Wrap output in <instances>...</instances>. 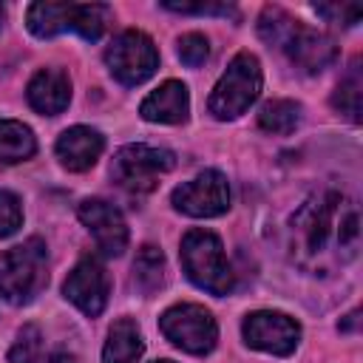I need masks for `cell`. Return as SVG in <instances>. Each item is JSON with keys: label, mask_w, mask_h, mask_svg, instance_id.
Wrapping results in <instances>:
<instances>
[{"label": "cell", "mask_w": 363, "mask_h": 363, "mask_svg": "<svg viewBox=\"0 0 363 363\" xmlns=\"http://www.w3.org/2000/svg\"><path fill=\"white\" fill-rule=\"evenodd\" d=\"M292 233L303 255H323L332 238L337 241L340 252L346 250L352 255V247L357 244L360 233L357 210L335 190L318 193L292 216Z\"/></svg>", "instance_id": "cell-1"}, {"label": "cell", "mask_w": 363, "mask_h": 363, "mask_svg": "<svg viewBox=\"0 0 363 363\" xmlns=\"http://www.w3.org/2000/svg\"><path fill=\"white\" fill-rule=\"evenodd\" d=\"M258 34L303 74H320L337 57V48L326 34L309 28L278 6L264 9V14L258 17Z\"/></svg>", "instance_id": "cell-2"}, {"label": "cell", "mask_w": 363, "mask_h": 363, "mask_svg": "<svg viewBox=\"0 0 363 363\" xmlns=\"http://www.w3.org/2000/svg\"><path fill=\"white\" fill-rule=\"evenodd\" d=\"M111 6L102 3H31L26 11L28 31L40 40L62 31H77L85 40H99L111 23Z\"/></svg>", "instance_id": "cell-3"}, {"label": "cell", "mask_w": 363, "mask_h": 363, "mask_svg": "<svg viewBox=\"0 0 363 363\" xmlns=\"http://www.w3.org/2000/svg\"><path fill=\"white\" fill-rule=\"evenodd\" d=\"M48 284V252L40 238H28L0 252V295L9 303L34 301Z\"/></svg>", "instance_id": "cell-4"}, {"label": "cell", "mask_w": 363, "mask_h": 363, "mask_svg": "<svg viewBox=\"0 0 363 363\" xmlns=\"http://www.w3.org/2000/svg\"><path fill=\"white\" fill-rule=\"evenodd\" d=\"M182 267L187 278L199 286L207 289L210 295H227L235 286L233 267L224 255V247L218 235L210 230H187L182 238Z\"/></svg>", "instance_id": "cell-5"}, {"label": "cell", "mask_w": 363, "mask_h": 363, "mask_svg": "<svg viewBox=\"0 0 363 363\" xmlns=\"http://www.w3.org/2000/svg\"><path fill=\"white\" fill-rule=\"evenodd\" d=\"M261 85H264V77H261L258 57L250 51H241L233 57V62L216 82V88L207 99V108L216 119H235L258 99Z\"/></svg>", "instance_id": "cell-6"}, {"label": "cell", "mask_w": 363, "mask_h": 363, "mask_svg": "<svg viewBox=\"0 0 363 363\" xmlns=\"http://www.w3.org/2000/svg\"><path fill=\"white\" fill-rule=\"evenodd\" d=\"M176 156L164 147H150V145H125L116 150L111 176L119 187L128 193H150L159 182L162 173L173 170Z\"/></svg>", "instance_id": "cell-7"}, {"label": "cell", "mask_w": 363, "mask_h": 363, "mask_svg": "<svg viewBox=\"0 0 363 363\" xmlns=\"http://www.w3.org/2000/svg\"><path fill=\"white\" fill-rule=\"evenodd\" d=\"M159 329L173 346L190 354H207L218 340L216 318L199 303H176L164 309L159 318Z\"/></svg>", "instance_id": "cell-8"}, {"label": "cell", "mask_w": 363, "mask_h": 363, "mask_svg": "<svg viewBox=\"0 0 363 363\" xmlns=\"http://www.w3.org/2000/svg\"><path fill=\"white\" fill-rule=\"evenodd\" d=\"M105 62L122 85H142L159 68V51L145 31L128 28L116 34L113 43L108 45Z\"/></svg>", "instance_id": "cell-9"}, {"label": "cell", "mask_w": 363, "mask_h": 363, "mask_svg": "<svg viewBox=\"0 0 363 363\" xmlns=\"http://www.w3.org/2000/svg\"><path fill=\"white\" fill-rule=\"evenodd\" d=\"M173 207L193 218H213L227 213L230 207V184L227 176L218 170H204L196 179L179 184L170 196Z\"/></svg>", "instance_id": "cell-10"}, {"label": "cell", "mask_w": 363, "mask_h": 363, "mask_svg": "<svg viewBox=\"0 0 363 363\" xmlns=\"http://www.w3.org/2000/svg\"><path fill=\"white\" fill-rule=\"evenodd\" d=\"M241 332L247 346L278 357L292 354L301 340V326L284 312H252L244 318Z\"/></svg>", "instance_id": "cell-11"}, {"label": "cell", "mask_w": 363, "mask_h": 363, "mask_svg": "<svg viewBox=\"0 0 363 363\" xmlns=\"http://www.w3.org/2000/svg\"><path fill=\"white\" fill-rule=\"evenodd\" d=\"M65 298L88 318H96L105 303H108V292H111V281L105 267L96 258H82L65 278L62 284Z\"/></svg>", "instance_id": "cell-12"}, {"label": "cell", "mask_w": 363, "mask_h": 363, "mask_svg": "<svg viewBox=\"0 0 363 363\" xmlns=\"http://www.w3.org/2000/svg\"><path fill=\"white\" fill-rule=\"evenodd\" d=\"M79 221L88 227V233L94 235L96 247L105 255H122L128 247V224L122 218V213L105 201V199H85L79 201Z\"/></svg>", "instance_id": "cell-13"}, {"label": "cell", "mask_w": 363, "mask_h": 363, "mask_svg": "<svg viewBox=\"0 0 363 363\" xmlns=\"http://www.w3.org/2000/svg\"><path fill=\"white\" fill-rule=\"evenodd\" d=\"M26 96H28V105L37 113L57 116L71 102V79L62 68H43L31 77Z\"/></svg>", "instance_id": "cell-14"}, {"label": "cell", "mask_w": 363, "mask_h": 363, "mask_svg": "<svg viewBox=\"0 0 363 363\" xmlns=\"http://www.w3.org/2000/svg\"><path fill=\"white\" fill-rule=\"evenodd\" d=\"M187 111H190L187 85L179 82V79L162 82L139 105L142 119H147V122H164V125H182L187 119Z\"/></svg>", "instance_id": "cell-15"}, {"label": "cell", "mask_w": 363, "mask_h": 363, "mask_svg": "<svg viewBox=\"0 0 363 363\" xmlns=\"http://www.w3.org/2000/svg\"><path fill=\"white\" fill-rule=\"evenodd\" d=\"M102 147H105V139L99 130L85 128V125H74V128L62 130V136L57 139V159L62 162V167L82 173L99 159Z\"/></svg>", "instance_id": "cell-16"}, {"label": "cell", "mask_w": 363, "mask_h": 363, "mask_svg": "<svg viewBox=\"0 0 363 363\" xmlns=\"http://www.w3.org/2000/svg\"><path fill=\"white\" fill-rule=\"evenodd\" d=\"M142 352H145V340H142L136 320L119 318L108 332V340L102 349V363H136L142 357Z\"/></svg>", "instance_id": "cell-17"}, {"label": "cell", "mask_w": 363, "mask_h": 363, "mask_svg": "<svg viewBox=\"0 0 363 363\" xmlns=\"http://www.w3.org/2000/svg\"><path fill=\"white\" fill-rule=\"evenodd\" d=\"M37 150V139L28 125L14 119H0V164H17L31 159Z\"/></svg>", "instance_id": "cell-18"}, {"label": "cell", "mask_w": 363, "mask_h": 363, "mask_svg": "<svg viewBox=\"0 0 363 363\" xmlns=\"http://www.w3.org/2000/svg\"><path fill=\"white\" fill-rule=\"evenodd\" d=\"M9 363H62V357L45 343L43 332L28 323L17 332V340L9 352Z\"/></svg>", "instance_id": "cell-19"}, {"label": "cell", "mask_w": 363, "mask_h": 363, "mask_svg": "<svg viewBox=\"0 0 363 363\" xmlns=\"http://www.w3.org/2000/svg\"><path fill=\"white\" fill-rule=\"evenodd\" d=\"M133 284L145 295H153L156 289H162V284H164V255H162L159 247L145 244L136 252V258H133Z\"/></svg>", "instance_id": "cell-20"}, {"label": "cell", "mask_w": 363, "mask_h": 363, "mask_svg": "<svg viewBox=\"0 0 363 363\" xmlns=\"http://www.w3.org/2000/svg\"><path fill=\"white\" fill-rule=\"evenodd\" d=\"M301 122V105L292 99H269L261 111H258V125L261 130L272 133V136H286L298 128Z\"/></svg>", "instance_id": "cell-21"}, {"label": "cell", "mask_w": 363, "mask_h": 363, "mask_svg": "<svg viewBox=\"0 0 363 363\" xmlns=\"http://www.w3.org/2000/svg\"><path fill=\"white\" fill-rule=\"evenodd\" d=\"M332 105L346 113L352 122L360 119V74H357V65H352V71L340 79L335 96H332Z\"/></svg>", "instance_id": "cell-22"}, {"label": "cell", "mask_w": 363, "mask_h": 363, "mask_svg": "<svg viewBox=\"0 0 363 363\" xmlns=\"http://www.w3.org/2000/svg\"><path fill=\"white\" fill-rule=\"evenodd\" d=\"M207 54H210V45H207V37H204V34L190 31V34L179 37V60H182L184 65L199 68V65L207 60Z\"/></svg>", "instance_id": "cell-23"}, {"label": "cell", "mask_w": 363, "mask_h": 363, "mask_svg": "<svg viewBox=\"0 0 363 363\" xmlns=\"http://www.w3.org/2000/svg\"><path fill=\"white\" fill-rule=\"evenodd\" d=\"M23 224V207L20 199L9 190H0V238L17 233Z\"/></svg>", "instance_id": "cell-24"}, {"label": "cell", "mask_w": 363, "mask_h": 363, "mask_svg": "<svg viewBox=\"0 0 363 363\" xmlns=\"http://www.w3.org/2000/svg\"><path fill=\"white\" fill-rule=\"evenodd\" d=\"M162 6L170 9V11H179V14H235V9L227 6V3H176V0H164Z\"/></svg>", "instance_id": "cell-25"}, {"label": "cell", "mask_w": 363, "mask_h": 363, "mask_svg": "<svg viewBox=\"0 0 363 363\" xmlns=\"http://www.w3.org/2000/svg\"><path fill=\"white\" fill-rule=\"evenodd\" d=\"M315 11L323 14V17H329L332 23H343V26H354L357 17H360V6H354V3H346V6L320 3V6H315Z\"/></svg>", "instance_id": "cell-26"}, {"label": "cell", "mask_w": 363, "mask_h": 363, "mask_svg": "<svg viewBox=\"0 0 363 363\" xmlns=\"http://www.w3.org/2000/svg\"><path fill=\"white\" fill-rule=\"evenodd\" d=\"M3 17H6V11H3V6H0V26H3Z\"/></svg>", "instance_id": "cell-27"}, {"label": "cell", "mask_w": 363, "mask_h": 363, "mask_svg": "<svg viewBox=\"0 0 363 363\" xmlns=\"http://www.w3.org/2000/svg\"><path fill=\"white\" fill-rule=\"evenodd\" d=\"M153 363H173V360H153Z\"/></svg>", "instance_id": "cell-28"}]
</instances>
